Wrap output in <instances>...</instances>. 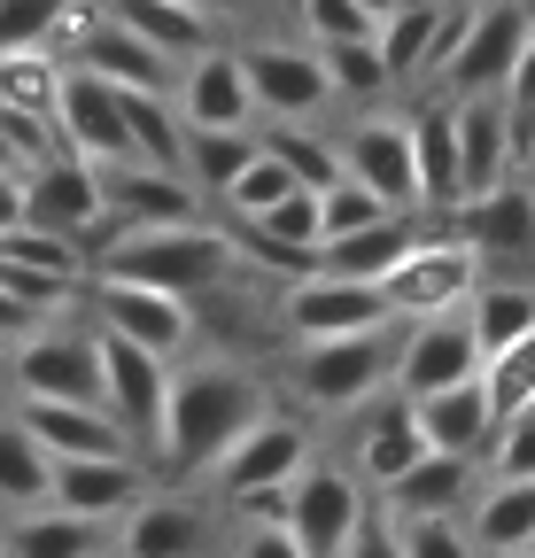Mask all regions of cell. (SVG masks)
Returning a JSON list of instances; mask_svg holds the SVG:
<instances>
[{"label":"cell","mask_w":535,"mask_h":558,"mask_svg":"<svg viewBox=\"0 0 535 558\" xmlns=\"http://www.w3.org/2000/svg\"><path fill=\"white\" fill-rule=\"evenodd\" d=\"M412 124V163H420V218H442V209L465 202L458 186V132H450V94H427L404 109Z\"/></svg>","instance_id":"27"},{"label":"cell","mask_w":535,"mask_h":558,"mask_svg":"<svg viewBox=\"0 0 535 558\" xmlns=\"http://www.w3.org/2000/svg\"><path fill=\"white\" fill-rule=\"evenodd\" d=\"M318 62H326L333 101H380V94H396V86H388V62H380V47H373V32H365V39H326Z\"/></svg>","instance_id":"39"},{"label":"cell","mask_w":535,"mask_h":558,"mask_svg":"<svg viewBox=\"0 0 535 558\" xmlns=\"http://www.w3.org/2000/svg\"><path fill=\"white\" fill-rule=\"evenodd\" d=\"M0 357H9V341H0Z\"/></svg>","instance_id":"60"},{"label":"cell","mask_w":535,"mask_h":558,"mask_svg":"<svg viewBox=\"0 0 535 558\" xmlns=\"http://www.w3.org/2000/svg\"><path fill=\"white\" fill-rule=\"evenodd\" d=\"M482 373V349H474V326H465V311L450 318H412L404 333H396V396H435L450 380H474Z\"/></svg>","instance_id":"18"},{"label":"cell","mask_w":535,"mask_h":558,"mask_svg":"<svg viewBox=\"0 0 535 558\" xmlns=\"http://www.w3.org/2000/svg\"><path fill=\"white\" fill-rule=\"evenodd\" d=\"M465 535L482 558H512L535 543V481H482L465 505Z\"/></svg>","instance_id":"28"},{"label":"cell","mask_w":535,"mask_h":558,"mask_svg":"<svg viewBox=\"0 0 535 558\" xmlns=\"http://www.w3.org/2000/svg\"><path fill=\"white\" fill-rule=\"evenodd\" d=\"M256 148H264V156H280V163L295 171V186H311V194L342 179L333 132H318V124H272V132H256Z\"/></svg>","instance_id":"37"},{"label":"cell","mask_w":535,"mask_h":558,"mask_svg":"<svg viewBox=\"0 0 535 558\" xmlns=\"http://www.w3.org/2000/svg\"><path fill=\"white\" fill-rule=\"evenodd\" d=\"M256 156V124L248 132H194L186 124V156H179V179L203 194V202H218L233 179H241V163Z\"/></svg>","instance_id":"35"},{"label":"cell","mask_w":535,"mask_h":558,"mask_svg":"<svg viewBox=\"0 0 535 558\" xmlns=\"http://www.w3.org/2000/svg\"><path fill=\"white\" fill-rule=\"evenodd\" d=\"M311 47H326V39H365L380 16H365L357 0H295V16H288Z\"/></svg>","instance_id":"46"},{"label":"cell","mask_w":535,"mask_h":558,"mask_svg":"<svg viewBox=\"0 0 535 558\" xmlns=\"http://www.w3.org/2000/svg\"><path fill=\"white\" fill-rule=\"evenodd\" d=\"M272 411L264 380L233 357H203V365H171V403H163V435L156 458L171 473H210L226 458L233 435H248L256 418Z\"/></svg>","instance_id":"1"},{"label":"cell","mask_w":535,"mask_h":558,"mask_svg":"<svg viewBox=\"0 0 535 558\" xmlns=\"http://www.w3.org/2000/svg\"><path fill=\"white\" fill-rule=\"evenodd\" d=\"M62 16H71V0H0V54H16V47H54Z\"/></svg>","instance_id":"43"},{"label":"cell","mask_w":535,"mask_h":558,"mask_svg":"<svg viewBox=\"0 0 535 558\" xmlns=\"http://www.w3.org/2000/svg\"><path fill=\"white\" fill-rule=\"evenodd\" d=\"M396 333H404V326L295 341V349H288V388H295V403L342 418V411H365L373 396H388V388H396Z\"/></svg>","instance_id":"3"},{"label":"cell","mask_w":535,"mask_h":558,"mask_svg":"<svg viewBox=\"0 0 535 558\" xmlns=\"http://www.w3.org/2000/svg\"><path fill=\"white\" fill-rule=\"evenodd\" d=\"M62 140H54V124H39V117H16L9 101H0V171H32L39 156H54Z\"/></svg>","instance_id":"48"},{"label":"cell","mask_w":535,"mask_h":558,"mask_svg":"<svg viewBox=\"0 0 535 558\" xmlns=\"http://www.w3.org/2000/svg\"><path fill=\"white\" fill-rule=\"evenodd\" d=\"M365 512H373V488L357 481V465L311 458L288 481V535L303 543V558H342V543L357 535Z\"/></svg>","instance_id":"6"},{"label":"cell","mask_w":535,"mask_h":558,"mask_svg":"<svg viewBox=\"0 0 535 558\" xmlns=\"http://www.w3.org/2000/svg\"><path fill=\"white\" fill-rule=\"evenodd\" d=\"M233 558H303V543H295L288 527H241Z\"/></svg>","instance_id":"53"},{"label":"cell","mask_w":535,"mask_h":558,"mask_svg":"<svg viewBox=\"0 0 535 558\" xmlns=\"http://www.w3.org/2000/svg\"><path fill=\"white\" fill-rule=\"evenodd\" d=\"M512 558H535V543H527V550H512Z\"/></svg>","instance_id":"59"},{"label":"cell","mask_w":535,"mask_h":558,"mask_svg":"<svg viewBox=\"0 0 535 558\" xmlns=\"http://www.w3.org/2000/svg\"><path fill=\"white\" fill-rule=\"evenodd\" d=\"M241 78H248L256 117H272V124H303V117H318L333 101L326 62H318L311 39H256V47H241Z\"/></svg>","instance_id":"12"},{"label":"cell","mask_w":535,"mask_h":558,"mask_svg":"<svg viewBox=\"0 0 535 558\" xmlns=\"http://www.w3.org/2000/svg\"><path fill=\"white\" fill-rule=\"evenodd\" d=\"M482 488V458H450V450H427L420 465H404L388 488H373L388 520H465Z\"/></svg>","instance_id":"20"},{"label":"cell","mask_w":535,"mask_h":558,"mask_svg":"<svg viewBox=\"0 0 535 558\" xmlns=\"http://www.w3.org/2000/svg\"><path fill=\"white\" fill-rule=\"evenodd\" d=\"M412 233H420V218H373V226H357V233H333V241H318V271L380 279L396 256L412 248Z\"/></svg>","instance_id":"33"},{"label":"cell","mask_w":535,"mask_h":558,"mask_svg":"<svg viewBox=\"0 0 535 558\" xmlns=\"http://www.w3.org/2000/svg\"><path fill=\"white\" fill-rule=\"evenodd\" d=\"M226 505H233L241 527H288V481H272V488H241V497H226Z\"/></svg>","instance_id":"52"},{"label":"cell","mask_w":535,"mask_h":558,"mask_svg":"<svg viewBox=\"0 0 535 558\" xmlns=\"http://www.w3.org/2000/svg\"><path fill=\"white\" fill-rule=\"evenodd\" d=\"M32 326H47V318H39V311H24V303L9 295V279H0V341H9V349H16V341H24Z\"/></svg>","instance_id":"54"},{"label":"cell","mask_w":535,"mask_h":558,"mask_svg":"<svg viewBox=\"0 0 535 558\" xmlns=\"http://www.w3.org/2000/svg\"><path fill=\"white\" fill-rule=\"evenodd\" d=\"M264 16H295V0H264Z\"/></svg>","instance_id":"57"},{"label":"cell","mask_w":535,"mask_h":558,"mask_svg":"<svg viewBox=\"0 0 535 558\" xmlns=\"http://www.w3.org/2000/svg\"><path fill=\"white\" fill-rule=\"evenodd\" d=\"M47 450L24 435V418H0V505L9 512H32V505H47Z\"/></svg>","instance_id":"38"},{"label":"cell","mask_w":535,"mask_h":558,"mask_svg":"<svg viewBox=\"0 0 535 558\" xmlns=\"http://www.w3.org/2000/svg\"><path fill=\"white\" fill-rule=\"evenodd\" d=\"M427 458V435H420V411H412V396H373L365 403V427H357V481L365 488H388L404 465H420Z\"/></svg>","instance_id":"26"},{"label":"cell","mask_w":535,"mask_h":558,"mask_svg":"<svg viewBox=\"0 0 535 558\" xmlns=\"http://www.w3.org/2000/svg\"><path fill=\"white\" fill-rule=\"evenodd\" d=\"M186 9H203L210 24H248V16H264V0H186Z\"/></svg>","instance_id":"55"},{"label":"cell","mask_w":535,"mask_h":558,"mask_svg":"<svg viewBox=\"0 0 535 558\" xmlns=\"http://www.w3.org/2000/svg\"><path fill=\"white\" fill-rule=\"evenodd\" d=\"M0 256L32 264V271H54V279H86V248L47 233V226H9V233H0Z\"/></svg>","instance_id":"41"},{"label":"cell","mask_w":535,"mask_h":558,"mask_svg":"<svg viewBox=\"0 0 535 558\" xmlns=\"http://www.w3.org/2000/svg\"><path fill=\"white\" fill-rule=\"evenodd\" d=\"M24 226H47V233H62V241H78V248H86V264H94V248H101V233H109L101 171H94V163H78L71 148L39 156V163L24 171Z\"/></svg>","instance_id":"5"},{"label":"cell","mask_w":535,"mask_h":558,"mask_svg":"<svg viewBox=\"0 0 535 558\" xmlns=\"http://www.w3.org/2000/svg\"><path fill=\"white\" fill-rule=\"evenodd\" d=\"M435 226L458 233L482 264H535V179H504L489 194H465Z\"/></svg>","instance_id":"14"},{"label":"cell","mask_w":535,"mask_h":558,"mask_svg":"<svg viewBox=\"0 0 535 558\" xmlns=\"http://www.w3.org/2000/svg\"><path fill=\"white\" fill-rule=\"evenodd\" d=\"M412 411H420L427 450H450V458H482V450L497 442V427H504L482 373H474V380H450V388H435V396H420Z\"/></svg>","instance_id":"24"},{"label":"cell","mask_w":535,"mask_h":558,"mask_svg":"<svg viewBox=\"0 0 535 558\" xmlns=\"http://www.w3.org/2000/svg\"><path fill=\"white\" fill-rule=\"evenodd\" d=\"M482 256L474 248H465L458 233H412V248L404 256H396L380 279H373V288H380V303H388V318L396 326H412V318H450V311H465V303H474V288H482Z\"/></svg>","instance_id":"4"},{"label":"cell","mask_w":535,"mask_h":558,"mask_svg":"<svg viewBox=\"0 0 535 558\" xmlns=\"http://www.w3.org/2000/svg\"><path fill=\"white\" fill-rule=\"evenodd\" d=\"M333 156H342V179H357L365 194H380V209L420 218V163H412L404 109H396V117H357L342 140H333Z\"/></svg>","instance_id":"11"},{"label":"cell","mask_w":535,"mask_h":558,"mask_svg":"<svg viewBox=\"0 0 535 558\" xmlns=\"http://www.w3.org/2000/svg\"><path fill=\"white\" fill-rule=\"evenodd\" d=\"M357 9H365V16H388V9H396V0H357Z\"/></svg>","instance_id":"58"},{"label":"cell","mask_w":535,"mask_h":558,"mask_svg":"<svg viewBox=\"0 0 535 558\" xmlns=\"http://www.w3.org/2000/svg\"><path fill=\"white\" fill-rule=\"evenodd\" d=\"M101 202H109V233L203 218V194H194L179 171H156V163H109V171H101ZM109 233H101V241H109Z\"/></svg>","instance_id":"22"},{"label":"cell","mask_w":535,"mask_h":558,"mask_svg":"<svg viewBox=\"0 0 535 558\" xmlns=\"http://www.w3.org/2000/svg\"><path fill=\"white\" fill-rule=\"evenodd\" d=\"M117 109H124V132H132V156L156 163V171H179V156H186V124H179L171 94L117 86Z\"/></svg>","instance_id":"34"},{"label":"cell","mask_w":535,"mask_h":558,"mask_svg":"<svg viewBox=\"0 0 535 558\" xmlns=\"http://www.w3.org/2000/svg\"><path fill=\"white\" fill-rule=\"evenodd\" d=\"M109 550V527L101 520H78V512H54V505H32L0 527V558H101Z\"/></svg>","instance_id":"29"},{"label":"cell","mask_w":535,"mask_h":558,"mask_svg":"<svg viewBox=\"0 0 535 558\" xmlns=\"http://www.w3.org/2000/svg\"><path fill=\"white\" fill-rule=\"evenodd\" d=\"M280 326L288 341H333V333H373V326H396L373 279H342V271H303L280 288Z\"/></svg>","instance_id":"10"},{"label":"cell","mask_w":535,"mask_h":558,"mask_svg":"<svg viewBox=\"0 0 535 558\" xmlns=\"http://www.w3.org/2000/svg\"><path fill=\"white\" fill-rule=\"evenodd\" d=\"M171 109L194 132H248L256 124V101H248V78H241V47L186 54L179 78H171Z\"/></svg>","instance_id":"17"},{"label":"cell","mask_w":535,"mask_h":558,"mask_svg":"<svg viewBox=\"0 0 535 558\" xmlns=\"http://www.w3.org/2000/svg\"><path fill=\"white\" fill-rule=\"evenodd\" d=\"M342 558H404V535H396V520L380 512V497H373V512L357 520V535L342 543Z\"/></svg>","instance_id":"51"},{"label":"cell","mask_w":535,"mask_h":558,"mask_svg":"<svg viewBox=\"0 0 535 558\" xmlns=\"http://www.w3.org/2000/svg\"><path fill=\"white\" fill-rule=\"evenodd\" d=\"M54 94H62V54H54V47H16V54H0V101H9L16 117L54 124Z\"/></svg>","instance_id":"36"},{"label":"cell","mask_w":535,"mask_h":558,"mask_svg":"<svg viewBox=\"0 0 535 558\" xmlns=\"http://www.w3.org/2000/svg\"><path fill=\"white\" fill-rule=\"evenodd\" d=\"M435 24H442V0H396V9L373 24V47L388 62V86H420V70L435 54Z\"/></svg>","instance_id":"31"},{"label":"cell","mask_w":535,"mask_h":558,"mask_svg":"<svg viewBox=\"0 0 535 558\" xmlns=\"http://www.w3.org/2000/svg\"><path fill=\"white\" fill-rule=\"evenodd\" d=\"M54 140L94 171L141 163L132 156V132H124V109H117V86H101L94 70H71V62H62V94H54Z\"/></svg>","instance_id":"15"},{"label":"cell","mask_w":535,"mask_h":558,"mask_svg":"<svg viewBox=\"0 0 535 558\" xmlns=\"http://www.w3.org/2000/svg\"><path fill=\"white\" fill-rule=\"evenodd\" d=\"M482 380H489V403H497V418L527 411V403H535V333H520L512 349L482 357Z\"/></svg>","instance_id":"42"},{"label":"cell","mask_w":535,"mask_h":558,"mask_svg":"<svg viewBox=\"0 0 535 558\" xmlns=\"http://www.w3.org/2000/svg\"><path fill=\"white\" fill-rule=\"evenodd\" d=\"M101 558H117V550H101Z\"/></svg>","instance_id":"61"},{"label":"cell","mask_w":535,"mask_h":558,"mask_svg":"<svg viewBox=\"0 0 535 558\" xmlns=\"http://www.w3.org/2000/svg\"><path fill=\"white\" fill-rule=\"evenodd\" d=\"M94 357H101V411L156 458L163 403H171V357H156V349L124 341V333H101V326H94Z\"/></svg>","instance_id":"7"},{"label":"cell","mask_w":535,"mask_h":558,"mask_svg":"<svg viewBox=\"0 0 535 558\" xmlns=\"http://www.w3.org/2000/svg\"><path fill=\"white\" fill-rule=\"evenodd\" d=\"M86 311H94L101 333H124V341L156 349V357L194 349V303H186V295H163V288H141V279L86 271Z\"/></svg>","instance_id":"9"},{"label":"cell","mask_w":535,"mask_h":558,"mask_svg":"<svg viewBox=\"0 0 535 558\" xmlns=\"http://www.w3.org/2000/svg\"><path fill=\"white\" fill-rule=\"evenodd\" d=\"M288 194H295V171H288L280 156H264V148H256V156L241 163V179H233L218 202H226V218H233V226H248V218H264V209L288 202Z\"/></svg>","instance_id":"40"},{"label":"cell","mask_w":535,"mask_h":558,"mask_svg":"<svg viewBox=\"0 0 535 558\" xmlns=\"http://www.w3.org/2000/svg\"><path fill=\"white\" fill-rule=\"evenodd\" d=\"M248 233H256V241H280V248H311V256H318V194H311V186H295L288 202L264 209V218H248Z\"/></svg>","instance_id":"44"},{"label":"cell","mask_w":535,"mask_h":558,"mask_svg":"<svg viewBox=\"0 0 535 558\" xmlns=\"http://www.w3.org/2000/svg\"><path fill=\"white\" fill-rule=\"evenodd\" d=\"M101 9L124 24V32H141L156 54H171V62H186V54H203V47H218L210 32V16L203 9H186V0H101Z\"/></svg>","instance_id":"30"},{"label":"cell","mask_w":535,"mask_h":558,"mask_svg":"<svg viewBox=\"0 0 535 558\" xmlns=\"http://www.w3.org/2000/svg\"><path fill=\"white\" fill-rule=\"evenodd\" d=\"M482 458H489V481H535V411H512Z\"/></svg>","instance_id":"47"},{"label":"cell","mask_w":535,"mask_h":558,"mask_svg":"<svg viewBox=\"0 0 535 558\" xmlns=\"http://www.w3.org/2000/svg\"><path fill=\"white\" fill-rule=\"evenodd\" d=\"M396 535H404V558H482L465 520H396Z\"/></svg>","instance_id":"49"},{"label":"cell","mask_w":535,"mask_h":558,"mask_svg":"<svg viewBox=\"0 0 535 558\" xmlns=\"http://www.w3.org/2000/svg\"><path fill=\"white\" fill-rule=\"evenodd\" d=\"M109 550L117 558H210V520L186 497H156L148 488V497L109 527Z\"/></svg>","instance_id":"23"},{"label":"cell","mask_w":535,"mask_h":558,"mask_svg":"<svg viewBox=\"0 0 535 558\" xmlns=\"http://www.w3.org/2000/svg\"><path fill=\"white\" fill-rule=\"evenodd\" d=\"M16 418L47 458H141V442H132L101 403H24Z\"/></svg>","instance_id":"25"},{"label":"cell","mask_w":535,"mask_h":558,"mask_svg":"<svg viewBox=\"0 0 535 558\" xmlns=\"http://www.w3.org/2000/svg\"><path fill=\"white\" fill-rule=\"evenodd\" d=\"M318 450H311V427L303 418H280V411H264L248 435H233L226 442V458L203 473L218 497H241V488H272V481H295L303 465H311Z\"/></svg>","instance_id":"16"},{"label":"cell","mask_w":535,"mask_h":558,"mask_svg":"<svg viewBox=\"0 0 535 558\" xmlns=\"http://www.w3.org/2000/svg\"><path fill=\"white\" fill-rule=\"evenodd\" d=\"M24 403H101V357H94V326H32L9 357Z\"/></svg>","instance_id":"8"},{"label":"cell","mask_w":535,"mask_h":558,"mask_svg":"<svg viewBox=\"0 0 535 558\" xmlns=\"http://www.w3.org/2000/svg\"><path fill=\"white\" fill-rule=\"evenodd\" d=\"M527 24H535L527 0H474V24H465V39L450 47L435 94H504Z\"/></svg>","instance_id":"13"},{"label":"cell","mask_w":535,"mask_h":558,"mask_svg":"<svg viewBox=\"0 0 535 558\" xmlns=\"http://www.w3.org/2000/svg\"><path fill=\"white\" fill-rule=\"evenodd\" d=\"M24 226V171H0V233Z\"/></svg>","instance_id":"56"},{"label":"cell","mask_w":535,"mask_h":558,"mask_svg":"<svg viewBox=\"0 0 535 558\" xmlns=\"http://www.w3.org/2000/svg\"><path fill=\"white\" fill-rule=\"evenodd\" d=\"M373 218H396V209H380V194H365L357 179H333V186H318V241H333V233H357V226H373Z\"/></svg>","instance_id":"45"},{"label":"cell","mask_w":535,"mask_h":558,"mask_svg":"<svg viewBox=\"0 0 535 558\" xmlns=\"http://www.w3.org/2000/svg\"><path fill=\"white\" fill-rule=\"evenodd\" d=\"M141 497H148L141 458H54V465H47V505H54V512H78V520L117 527Z\"/></svg>","instance_id":"19"},{"label":"cell","mask_w":535,"mask_h":558,"mask_svg":"<svg viewBox=\"0 0 535 558\" xmlns=\"http://www.w3.org/2000/svg\"><path fill=\"white\" fill-rule=\"evenodd\" d=\"M527 411H535V403H527Z\"/></svg>","instance_id":"63"},{"label":"cell","mask_w":535,"mask_h":558,"mask_svg":"<svg viewBox=\"0 0 535 558\" xmlns=\"http://www.w3.org/2000/svg\"><path fill=\"white\" fill-rule=\"evenodd\" d=\"M527 9H535V0H527Z\"/></svg>","instance_id":"62"},{"label":"cell","mask_w":535,"mask_h":558,"mask_svg":"<svg viewBox=\"0 0 535 558\" xmlns=\"http://www.w3.org/2000/svg\"><path fill=\"white\" fill-rule=\"evenodd\" d=\"M450 132H458V186L465 194H489L512 171V109L504 94H450Z\"/></svg>","instance_id":"21"},{"label":"cell","mask_w":535,"mask_h":558,"mask_svg":"<svg viewBox=\"0 0 535 558\" xmlns=\"http://www.w3.org/2000/svg\"><path fill=\"white\" fill-rule=\"evenodd\" d=\"M504 109H512V140H520V124H535V24H527L520 62H512V78H504ZM512 171H520V163H512Z\"/></svg>","instance_id":"50"},{"label":"cell","mask_w":535,"mask_h":558,"mask_svg":"<svg viewBox=\"0 0 535 558\" xmlns=\"http://www.w3.org/2000/svg\"><path fill=\"white\" fill-rule=\"evenodd\" d=\"M465 326H474L482 357H497L520 333H535V279H482L474 303H465Z\"/></svg>","instance_id":"32"},{"label":"cell","mask_w":535,"mask_h":558,"mask_svg":"<svg viewBox=\"0 0 535 558\" xmlns=\"http://www.w3.org/2000/svg\"><path fill=\"white\" fill-rule=\"evenodd\" d=\"M86 271H109V279H141V288H163V295H210L241 271L233 256V233L203 226V218H179V226H132V233H109L94 248Z\"/></svg>","instance_id":"2"}]
</instances>
